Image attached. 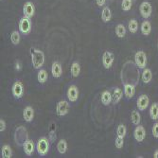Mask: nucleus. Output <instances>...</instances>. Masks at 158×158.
I'll return each mask as SVG.
<instances>
[{"mask_svg": "<svg viewBox=\"0 0 158 158\" xmlns=\"http://www.w3.org/2000/svg\"><path fill=\"white\" fill-rule=\"evenodd\" d=\"M27 140V130L24 127H19L18 129H16L15 131V141L18 145H23L26 143V141Z\"/></svg>", "mask_w": 158, "mask_h": 158, "instance_id": "20e7f679", "label": "nucleus"}, {"mask_svg": "<svg viewBox=\"0 0 158 158\" xmlns=\"http://www.w3.org/2000/svg\"><path fill=\"white\" fill-rule=\"evenodd\" d=\"M122 91L120 88H116L113 92V95H112V98H113V102L114 104H117L119 102V100L122 98Z\"/></svg>", "mask_w": 158, "mask_h": 158, "instance_id": "412c9836", "label": "nucleus"}, {"mask_svg": "<svg viewBox=\"0 0 158 158\" xmlns=\"http://www.w3.org/2000/svg\"><path fill=\"white\" fill-rule=\"evenodd\" d=\"M102 63L105 68H110L114 63V55L110 51H105L102 56Z\"/></svg>", "mask_w": 158, "mask_h": 158, "instance_id": "ddd939ff", "label": "nucleus"}, {"mask_svg": "<svg viewBox=\"0 0 158 158\" xmlns=\"http://www.w3.org/2000/svg\"><path fill=\"white\" fill-rule=\"evenodd\" d=\"M69 110V103L65 100H61V102H58L57 104V114L59 117H64L68 113Z\"/></svg>", "mask_w": 158, "mask_h": 158, "instance_id": "0eeeda50", "label": "nucleus"}, {"mask_svg": "<svg viewBox=\"0 0 158 158\" xmlns=\"http://www.w3.org/2000/svg\"><path fill=\"white\" fill-rule=\"evenodd\" d=\"M105 1H106V0H96L97 5L99 6V7H102L105 4Z\"/></svg>", "mask_w": 158, "mask_h": 158, "instance_id": "e433bc0d", "label": "nucleus"}, {"mask_svg": "<svg viewBox=\"0 0 158 158\" xmlns=\"http://www.w3.org/2000/svg\"><path fill=\"white\" fill-rule=\"evenodd\" d=\"M134 136H135V139L137 142H142L143 140L145 139V137H146V131H145V128L143 127V126L137 125L136 128L135 129Z\"/></svg>", "mask_w": 158, "mask_h": 158, "instance_id": "1a4fd4ad", "label": "nucleus"}, {"mask_svg": "<svg viewBox=\"0 0 158 158\" xmlns=\"http://www.w3.org/2000/svg\"><path fill=\"white\" fill-rule=\"evenodd\" d=\"M51 72H52V75H53L54 78H60L62 76V73H63V69H62L61 64L58 63V62L53 63L52 67H51Z\"/></svg>", "mask_w": 158, "mask_h": 158, "instance_id": "2eb2a0df", "label": "nucleus"}, {"mask_svg": "<svg viewBox=\"0 0 158 158\" xmlns=\"http://www.w3.org/2000/svg\"><path fill=\"white\" fill-rule=\"evenodd\" d=\"M124 145V138L123 137H120V136H118L117 139H116V147L118 149H121Z\"/></svg>", "mask_w": 158, "mask_h": 158, "instance_id": "72a5a7b5", "label": "nucleus"}, {"mask_svg": "<svg viewBox=\"0 0 158 158\" xmlns=\"http://www.w3.org/2000/svg\"><path fill=\"white\" fill-rule=\"evenodd\" d=\"M102 102L104 104V105H109L111 103V102L113 100V98H112V95L109 91H104L102 92Z\"/></svg>", "mask_w": 158, "mask_h": 158, "instance_id": "4be33fe9", "label": "nucleus"}, {"mask_svg": "<svg viewBox=\"0 0 158 158\" xmlns=\"http://www.w3.org/2000/svg\"><path fill=\"white\" fill-rule=\"evenodd\" d=\"M21 68H22V64H21V62L20 61H17L16 63H15V69L16 70H21Z\"/></svg>", "mask_w": 158, "mask_h": 158, "instance_id": "4c0bfd02", "label": "nucleus"}, {"mask_svg": "<svg viewBox=\"0 0 158 158\" xmlns=\"http://www.w3.org/2000/svg\"><path fill=\"white\" fill-rule=\"evenodd\" d=\"M131 119H132V122L134 125H139L140 124V121H141V116L138 111H133L132 112V116H131Z\"/></svg>", "mask_w": 158, "mask_h": 158, "instance_id": "bb28decb", "label": "nucleus"}, {"mask_svg": "<svg viewBox=\"0 0 158 158\" xmlns=\"http://www.w3.org/2000/svg\"><path fill=\"white\" fill-rule=\"evenodd\" d=\"M152 73L151 69L149 68H144L142 72V81L144 83H149L151 81H152Z\"/></svg>", "mask_w": 158, "mask_h": 158, "instance_id": "6ab92c4d", "label": "nucleus"}, {"mask_svg": "<svg viewBox=\"0 0 158 158\" xmlns=\"http://www.w3.org/2000/svg\"><path fill=\"white\" fill-rule=\"evenodd\" d=\"M67 98L68 99L70 100V102H76V100L78 99L79 98V89L77 86L75 85H71L70 87L68 88L67 90Z\"/></svg>", "mask_w": 158, "mask_h": 158, "instance_id": "f8f14e48", "label": "nucleus"}, {"mask_svg": "<svg viewBox=\"0 0 158 158\" xmlns=\"http://www.w3.org/2000/svg\"><path fill=\"white\" fill-rule=\"evenodd\" d=\"M36 149L40 155H46L49 151V140L46 137H41L37 142Z\"/></svg>", "mask_w": 158, "mask_h": 158, "instance_id": "f03ea898", "label": "nucleus"}, {"mask_svg": "<svg viewBox=\"0 0 158 158\" xmlns=\"http://www.w3.org/2000/svg\"><path fill=\"white\" fill-rule=\"evenodd\" d=\"M48 72L44 69H41L39 72H38V75H37V80L40 83H45L48 80Z\"/></svg>", "mask_w": 158, "mask_h": 158, "instance_id": "393cba45", "label": "nucleus"}, {"mask_svg": "<svg viewBox=\"0 0 158 158\" xmlns=\"http://www.w3.org/2000/svg\"><path fill=\"white\" fill-rule=\"evenodd\" d=\"M152 31V25L148 20H145L141 25V32L143 35L148 36Z\"/></svg>", "mask_w": 158, "mask_h": 158, "instance_id": "a211bd4d", "label": "nucleus"}, {"mask_svg": "<svg viewBox=\"0 0 158 158\" xmlns=\"http://www.w3.org/2000/svg\"><path fill=\"white\" fill-rule=\"evenodd\" d=\"M152 5L148 1L142 2L141 5H140V7H139V11H140L141 16L143 18H145V19H148V18L151 17V15H152Z\"/></svg>", "mask_w": 158, "mask_h": 158, "instance_id": "39448f33", "label": "nucleus"}, {"mask_svg": "<svg viewBox=\"0 0 158 158\" xmlns=\"http://www.w3.org/2000/svg\"><path fill=\"white\" fill-rule=\"evenodd\" d=\"M102 19L103 20V22H109L111 19H112V12H111V10L108 8V7H105L103 10H102Z\"/></svg>", "mask_w": 158, "mask_h": 158, "instance_id": "5701e85b", "label": "nucleus"}, {"mask_svg": "<svg viewBox=\"0 0 158 158\" xmlns=\"http://www.w3.org/2000/svg\"><path fill=\"white\" fill-rule=\"evenodd\" d=\"M24 93V87L23 84L20 81H16L14 82V84L12 85V95L15 98H22Z\"/></svg>", "mask_w": 158, "mask_h": 158, "instance_id": "9d476101", "label": "nucleus"}, {"mask_svg": "<svg viewBox=\"0 0 158 158\" xmlns=\"http://www.w3.org/2000/svg\"><path fill=\"white\" fill-rule=\"evenodd\" d=\"M31 18H27L24 16L20 22H19V30L23 34H28L31 32Z\"/></svg>", "mask_w": 158, "mask_h": 158, "instance_id": "423d86ee", "label": "nucleus"}, {"mask_svg": "<svg viewBox=\"0 0 158 158\" xmlns=\"http://www.w3.org/2000/svg\"><path fill=\"white\" fill-rule=\"evenodd\" d=\"M116 33L118 35V37L119 38H123L126 35V28L122 24H118L116 27Z\"/></svg>", "mask_w": 158, "mask_h": 158, "instance_id": "cd10ccee", "label": "nucleus"}, {"mask_svg": "<svg viewBox=\"0 0 158 158\" xmlns=\"http://www.w3.org/2000/svg\"><path fill=\"white\" fill-rule=\"evenodd\" d=\"M128 27H129V31H130L131 33H136L137 30H138L137 20H135V19L130 20V22H129V24H128Z\"/></svg>", "mask_w": 158, "mask_h": 158, "instance_id": "a878e982", "label": "nucleus"}, {"mask_svg": "<svg viewBox=\"0 0 158 158\" xmlns=\"http://www.w3.org/2000/svg\"><path fill=\"white\" fill-rule=\"evenodd\" d=\"M81 72V66L78 63H73L71 65V74L73 77H78Z\"/></svg>", "mask_w": 158, "mask_h": 158, "instance_id": "c85d7f7f", "label": "nucleus"}, {"mask_svg": "<svg viewBox=\"0 0 158 158\" xmlns=\"http://www.w3.org/2000/svg\"><path fill=\"white\" fill-rule=\"evenodd\" d=\"M150 117L152 120L158 119V103L154 102L150 108Z\"/></svg>", "mask_w": 158, "mask_h": 158, "instance_id": "aec40b11", "label": "nucleus"}, {"mask_svg": "<svg viewBox=\"0 0 158 158\" xmlns=\"http://www.w3.org/2000/svg\"><path fill=\"white\" fill-rule=\"evenodd\" d=\"M118 136H120V137H125L126 135V133H127V129H126V126L123 125V124H120L118 127Z\"/></svg>", "mask_w": 158, "mask_h": 158, "instance_id": "473e14b6", "label": "nucleus"}, {"mask_svg": "<svg viewBox=\"0 0 158 158\" xmlns=\"http://www.w3.org/2000/svg\"><path fill=\"white\" fill-rule=\"evenodd\" d=\"M152 135L155 138H158V122H156L152 127Z\"/></svg>", "mask_w": 158, "mask_h": 158, "instance_id": "f704fd0d", "label": "nucleus"}, {"mask_svg": "<svg viewBox=\"0 0 158 158\" xmlns=\"http://www.w3.org/2000/svg\"><path fill=\"white\" fill-rule=\"evenodd\" d=\"M135 62L138 68L144 69L147 65V55L144 51L139 50L135 55Z\"/></svg>", "mask_w": 158, "mask_h": 158, "instance_id": "7ed1b4c3", "label": "nucleus"}, {"mask_svg": "<svg viewBox=\"0 0 158 158\" xmlns=\"http://www.w3.org/2000/svg\"><path fill=\"white\" fill-rule=\"evenodd\" d=\"M23 11H24V16H26L27 18H31L34 15V12H35L34 5L30 1L26 2L25 5H24Z\"/></svg>", "mask_w": 158, "mask_h": 158, "instance_id": "9b49d317", "label": "nucleus"}, {"mask_svg": "<svg viewBox=\"0 0 158 158\" xmlns=\"http://www.w3.org/2000/svg\"><path fill=\"white\" fill-rule=\"evenodd\" d=\"M34 118V111L31 106H27L24 110V119L27 122L32 121Z\"/></svg>", "mask_w": 158, "mask_h": 158, "instance_id": "dca6fc26", "label": "nucleus"}, {"mask_svg": "<svg viewBox=\"0 0 158 158\" xmlns=\"http://www.w3.org/2000/svg\"><path fill=\"white\" fill-rule=\"evenodd\" d=\"M153 157L154 158H158V150H156L153 153Z\"/></svg>", "mask_w": 158, "mask_h": 158, "instance_id": "58836bf2", "label": "nucleus"}, {"mask_svg": "<svg viewBox=\"0 0 158 158\" xmlns=\"http://www.w3.org/2000/svg\"><path fill=\"white\" fill-rule=\"evenodd\" d=\"M24 152L27 155H31L34 152V143L32 140L27 139L24 144Z\"/></svg>", "mask_w": 158, "mask_h": 158, "instance_id": "f3484780", "label": "nucleus"}, {"mask_svg": "<svg viewBox=\"0 0 158 158\" xmlns=\"http://www.w3.org/2000/svg\"><path fill=\"white\" fill-rule=\"evenodd\" d=\"M31 60H32V65L35 69H39L43 66L45 63V54L43 51L37 49V48H31Z\"/></svg>", "mask_w": 158, "mask_h": 158, "instance_id": "f257e3e1", "label": "nucleus"}, {"mask_svg": "<svg viewBox=\"0 0 158 158\" xmlns=\"http://www.w3.org/2000/svg\"><path fill=\"white\" fill-rule=\"evenodd\" d=\"M10 40H11L13 45H15V46L18 45L19 42H20V34H19V32L16 31H12V33L10 35Z\"/></svg>", "mask_w": 158, "mask_h": 158, "instance_id": "7c9ffc66", "label": "nucleus"}, {"mask_svg": "<svg viewBox=\"0 0 158 158\" xmlns=\"http://www.w3.org/2000/svg\"><path fill=\"white\" fill-rule=\"evenodd\" d=\"M135 94V85L130 83H124V95L127 98H131Z\"/></svg>", "mask_w": 158, "mask_h": 158, "instance_id": "4468645a", "label": "nucleus"}, {"mask_svg": "<svg viewBox=\"0 0 158 158\" xmlns=\"http://www.w3.org/2000/svg\"><path fill=\"white\" fill-rule=\"evenodd\" d=\"M57 150L61 154H64L67 151V143L64 139H62L58 142V145H57Z\"/></svg>", "mask_w": 158, "mask_h": 158, "instance_id": "b1692460", "label": "nucleus"}, {"mask_svg": "<svg viewBox=\"0 0 158 158\" xmlns=\"http://www.w3.org/2000/svg\"><path fill=\"white\" fill-rule=\"evenodd\" d=\"M150 103V98L148 96L146 95H141L138 98H137V108L139 111H144L148 108Z\"/></svg>", "mask_w": 158, "mask_h": 158, "instance_id": "6e6552de", "label": "nucleus"}, {"mask_svg": "<svg viewBox=\"0 0 158 158\" xmlns=\"http://www.w3.org/2000/svg\"><path fill=\"white\" fill-rule=\"evenodd\" d=\"M133 0H122V10L125 11H129L132 9Z\"/></svg>", "mask_w": 158, "mask_h": 158, "instance_id": "2f4dec72", "label": "nucleus"}, {"mask_svg": "<svg viewBox=\"0 0 158 158\" xmlns=\"http://www.w3.org/2000/svg\"><path fill=\"white\" fill-rule=\"evenodd\" d=\"M6 129V123L4 119H0V132H3L5 131Z\"/></svg>", "mask_w": 158, "mask_h": 158, "instance_id": "c9c22d12", "label": "nucleus"}, {"mask_svg": "<svg viewBox=\"0 0 158 158\" xmlns=\"http://www.w3.org/2000/svg\"><path fill=\"white\" fill-rule=\"evenodd\" d=\"M12 155L11 149L9 145H4L2 147V157L4 158H10Z\"/></svg>", "mask_w": 158, "mask_h": 158, "instance_id": "c756f323", "label": "nucleus"}]
</instances>
